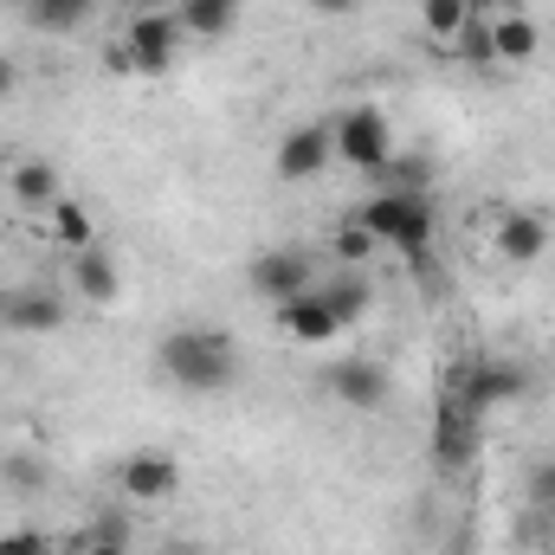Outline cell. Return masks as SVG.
Instances as JSON below:
<instances>
[{"label": "cell", "instance_id": "1", "mask_svg": "<svg viewBox=\"0 0 555 555\" xmlns=\"http://www.w3.org/2000/svg\"><path fill=\"white\" fill-rule=\"evenodd\" d=\"M356 220L375 233V246H395L408 266L420 272V284H439V266H433V233H439V214H433V194L426 188H375Z\"/></svg>", "mask_w": 555, "mask_h": 555}, {"label": "cell", "instance_id": "2", "mask_svg": "<svg viewBox=\"0 0 555 555\" xmlns=\"http://www.w3.org/2000/svg\"><path fill=\"white\" fill-rule=\"evenodd\" d=\"M155 369L168 388L181 395H227L240 382V343L227 330H207V323H188V330H168L155 343Z\"/></svg>", "mask_w": 555, "mask_h": 555}, {"label": "cell", "instance_id": "3", "mask_svg": "<svg viewBox=\"0 0 555 555\" xmlns=\"http://www.w3.org/2000/svg\"><path fill=\"white\" fill-rule=\"evenodd\" d=\"M395 155H401V149H395V124H388L382 104H349V111H336V162H343V168L382 181Z\"/></svg>", "mask_w": 555, "mask_h": 555}, {"label": "cell", "instance_id": "4", "mask_svg": "<svg viewBox=\"0 0 555 555\" xmlns=\"http://www.w3.org/2000/svg\"><path fill=\"white\" fill-rule=\"evenodd\" d=\"M478 446H485V420L472 414V408L459 401V388L446 382V395H439V408H433V439H426V459H433V472H446V478L472 472Z\"/></svg>", "mask_w": 555, "mask_h": 555}, {"label": "cell", "instance_id": "5", "mask_svg": "<svg viewBox=\"0 0 555 555\" xmlns=\"http://www.w3.org/2000/svg\"><path fill=\"white\" fill-rule=\"evenodd\" d=\"M117 46L130 52V72H137V78H162V72H175L188 33H181L175 7H149V13H130V20H124V39H117Z\"/></svg>", "mask_w": 555, "mask_h": 555}, {"label": "cell", "instance_id": "6", "mask_svg": "<svg viewBox=\"0 0 555 555\" xmlns=\"http://www.w3.org/2000/svg\"><path fill=\"white\" fill-rule=\"evenodd\" d=\"M452 388H459V401L472 408V414H498V408H511L524 388H530V375L517 369V362H504V356H472L465 369H452Z\"/></svg>", "mask_w": 555, "mask_h": 555}, {"label": "cell", "instance_id": "7", "mask_svg": "<svg viewBox=\"0 0 555 555\" xmlns=\"http://www.w3.org/2000/svg\"><path fill=\"white\" fill-rule=\"evenodd\" d=\"M330 162H336V117H310V124H297L291 137L278 142L272 175L284 188H304V181L330 175Z\"/></svg>", "mask_w": 555, "mask_h": 555}, {"label": "cell", "instance_id": "8", "mask_svg": "<svg viewBox=\"0 0 555 555\" xmlns=\"http://www.w3.org/2000/svg\"><path fill=\"white\" fill-rule=\"evenodd\" d=\"M317 382H323L330 401H343V408H356V414H382L388 395H395V375H388L375 356H343V362H330Z\"/></svg>", "mask_w": 555, "mask_h": 555}, {"label": "cell", "instance_id": "9", "mask_svg": "<svg viewBox=\"0 0 555 555\" xmlns=\"http://www.w3.org/2000/svg\"><path fill=\"white\" fill-rule=\"evenodd\" d=\"M246 284H253V297L259 304H291V297H304V291H317V259L310 253H297V246H272V253H259L253 266H246Z\"/></svg>", "mask_w": 555, "mask_h": 555}, {"label": "cell", "instance_id": "10", "mask_svg": "<svg viewBox=\"0 0 555 555\" xmlns=\"http://www.w3.org/2000/svg\"><path fill=\"white\" fill-rule=\"evenodd\" d=\"M485 20H491V46H498V72L537 65V52H543V26H537L530 7H517V0H485Z\"/></svg>", "mask_w": 555, "mask_h": 555}, {"label": "cell", "instance_id": "11", "mask_svg": "<svg viewBox=\"0 0 555 555\" xmlns=\"http://www.w3.org/2000/svg\"><path fill=\"white\" fill-rule=\"evenodd\" d=\"M117 491H124V504H168V498L181 491V459L142 446V452H130V459L117 465Z\"/></svg>", "mask_w": 555, "mask_h": 555}, {"label": "cell", "instance_id": "12", "mask_svg": "<svg viewBox=\"0 0 555 555\" xmlns=\"http://www.w3.org/2000/svg\"><path fill=\"white\" fill-rule=\"evenodd\" d=\"M72 297H78V304H91V310L124 304V266H117V253H104V246L72 253Z\"/></svg>", "mask_w": 555, "mask_h": 555}, {"label": "cell", "instance_id": "13", "mask_svg": "<svg viewBox=\"0 0 555 555\" xmlns=\"http://www.w3.org/2000/svg\"><path fill=\"white\" fill-rule=\"evenodd\" d=\"M323 284V278H317ZM278 330L291 336V343H304V349H317V343H330V336H343V317L330 310V297L323 291H304V297H291V304H278L272 310Z\"/></svg>", "mask_w": 555, "mask_h": 555}, {"label": "cell", "instance_id": "14", "mask_svg": "<svg viewBox=\"0 0 555 555\" xmlns=\"http://www.w3.org/2000/svg\"><path fill=\"white\" fill-rule=\"evenodd\" d=\"M491 246H498V259H504V266H537V259L550 253V220H543V214H530V207L498 214Z\"/></svg>", "mask_w": 555, "mask_h": 555}, {"label": "cell", "instance_id": "15", "mask_svg": "<svg viewBox=\"0 0 555 555\" xmlns=\"http://www.w3.org/2000/svg\"><path fill=\"white\" fill-rule=\"evenodd\" d=\"M65 291H52V284H20L13 291V304H7V330L13 336H52V330H65Z\"/></svg>", "mask_w": 555, "mask_h": 555}, {"label": "cell", "instance_id": "16", "mask_svg": "<svg viewBox=\"0 0 555 555\" xmlns=\"http://www.w3.org/2000/svg\"><path fill=\"white\" fill-rule=\"evenodd\" d=\"M7 194H13V207L46 214V207L59 201V168H52L46 155H20V162L7 168Z\"/></svg>", "mask_w": 555, "mask_h": 555}, {"label": "cell", "instance_id": "17", "mask_svg": "<svg viewBox=\"0 0 555 555\" xmlns=\"http://www.w3.org/2000/svg\"><path fill=\"white\" fill-rule=\"evenodd\" d=\"M46 240L72 259V253H85V246H98V214L85 207V201H72V194H59L52 207H46Z\"/></svg>", "mask_w": 555, "mask_h": 555}, {"label": "cell", "instance_id": "18", "mask_svg": "<svg viewBox=\"0 0 555 555\" xmlns=\"http://www.w3.org/2000/svg\"><path fill=\"white\" fill-rule=\"evenodd\" d=\"M20 13L39 39H65V33H85L98 20V0H20Z\"/></svg>", "mask_w": 555, "mask_h": 555}, {"label": "cell", "instance_id": "19", "mask_svg": "<svg viewBox=\"0 0 555 555\" xmlns=\"http://www.w3.org/2000/svg\"><path fill=\"white\" fill-rule=\"evenodd\" d=\"M240 13H246V0H175V20L188 39H227L240 26Z\"/></svg>", "mask_w": 555, "mask_h": 555}, {"label": "cell", "instance_id": "20", "mask_svg": "<svg viewBox=\"0 0 555 555\" xmlns=\"http://www.w3.org/2000/svg\"><path fill=\"white\" fill-rule=\"evenodd\" d=\"M472 20V0H420V26H426V46L452 59L459 46V26Z\"/></svg>", "mask_w": 555, "mask_h": 555}, {"label": "cell", "instance_id": "21", "mask_svg": "<svg viewBox=\"0 0 555 555\" xmlns=\"http://www.w3.org/2000/svg\"><path fill=\"white\" fill-rule=\"evenodd\" d=\"M459 65L472 72H498V46H491V20H485V0H472V20L459 26V46H452Z\"/></svg>", "mask_w": 555, "mask_h": 555}, {"label": "cell", "instance_id": "22", "mask_svg": "<svg viewBox=\"0 0 555 555\" xmlns=\"http://www.w3.org/2000/svg\"><path fill=\"white\" fill-rule=\"evenodd\" d=\"M323 297H330V310L343 317V330L349 323H362L369 317V304H375V291H369V278L362 272H330V284H317Z\"/></svg>", "mask_w": 555, "mask_h": 555}, {"label": "cell", "instance_id": "23", "mask_svg": "<svg viewBox=\"0 0 555 555\" xmlns=\"http://www.w3.org/2000/svg\"><path fill=\"white\" fill-rule=\"evenodd\" d=\"M375 253H382V246H375V233H369V227H362L356 214H349V220H343V227L330 233V259H336L343 272H362V266H369Z\"/></svg>", "mask_w": 555, "mask_h": 555}, {"label": "cell", "instance_id": "24", "mask_svg": "<svg viewBox=\"0 0 555 555\" xmlns=\"http://www.w3.org/2000/svg\"><path fill=\"white\" fill-rule=\"evenodd\" d=\"M78 555H130V524H124L117 511L91 517V524L78 530Z\"/></svg>", "mask_w": 555, "mask_h": 555}, {"label": "cell", "instance_id": "25", "mask_svg": "<svg viewBox=\"0 0 555 555\" xmlns=\"http://www.w3.org/2000/svg\"><path fill=\"white\" fill-rule=\"evenodd\" d=\"M0 485L13 498H39L46 491V459L39 452H0Z\"/></svg>", "mask_w": 555, "mask_h": 555}, {"label": "cell", "instance_id": "26", "mask_svg": "<svg viewBox=\"0 0 555 555\" xmlns=\"http://www.w3.org/2000/svg\"><path fill=\"white\" fill-rule=\"evenodd\" d=\"M524 491H530V504L550 517L555 511V459H537V465H530V485H524Z\"/></svg>", "mask_w": 555, "mask_h": 555}, {"label": "cell", "instance_id": "27", "mask_svg": "<svg viewBox=\"0 0 555 555\" xmlns=\"http://www.w3.org/2000/svg\"><path fill=\"white\" fill-rule=\"evenodd\" d=\"M0 555H52L46 530H0Z\"/></svg>", "mask_w": 555, "mask_h": 555}, {"label": "cell", "instance_id": "28", "mask_svg": "<svg viewBox=\"0 0 555 555\" xmlns=\"http://www.w3.org/2000/svg\"><path fill=\"white\" fill-rule=\"evenodd\" d=\"M13 91H20V59H13V52H0V104H7Z\"/></svg>", "mask_w": 555, "mask_h": 555}, {"label": "cell", "instance_id": "29", "mask_svg": "<svg viewBox=\"0 0 555 555\" xmlns=\"http://www.w3.org/2000/svg\"><path fill=\"white\" fill-rule=\"evenodd\" d=\"M310 7H317V13H330V20H343V13H356L362 0H310Z\"/></svg>", "mask_w": 555, "mask_h": 555}, {"label": "cell", "instance_id": "30", "mask_svg": "<svg viewBox=\"0 0 555 555\" xmlns=\"http://www.w3.org/2000/svg\"><path fill=\"white\" fill-rule=\"evenodd\" d=\"M162 555H207V550H194V543H175V550H162Z\"/></svg>", "mask_w": 555, "mask_h": 555}, {"label": "cell", "instance_id": "31", "mask_svg": "<svg viewBox=\"0 0 555 555\" xmlns=\"http://www.w3.org/2000/svg\"><path fill=\"white\" fill-rule=\"evenodd\" d=\"M149 7H155V0H124V13H149Z\"/></svg>", "mask_w": 555, "mask_h": 555}, {"label": "cell", "instance_id": "32", "mask_svg": "<svg viewBox=\"0 0 555 555\" xmlns=\"http://www.w3.org/2000/svg\"><path fill=\"white\" fill-rule=\"evenodd\" d=\"M7 304H13V291H0V330H7Z\"/></svg>", "mask_w": 555, "mask_h": 555}, {"label": "cell", "instance_id": "33", "mask_svg": "<svg viewBox=\"0 0 555 555\" xmlns=\"http://www.w3.org/2000/svg\"><path fill=\"white\" fill-rule=\"evenodd\" d=\"M550 550H555V511H550Z\"/></svg>", "mask_w": 555, "mask_h": 555}, {"label": "cell", "instance_id": "34", "mask_svg": "<svg viewBox=\"0 0 555 555\" xmlns=\"http://www.w3.org/2000/svg\"><path fill=\"white\" fill-rule=\"evenodd\" d=\"M13 7H20V0H13Z\"/></svg>", "mask_w": 555, "mask_h": 555}]
</instances>
